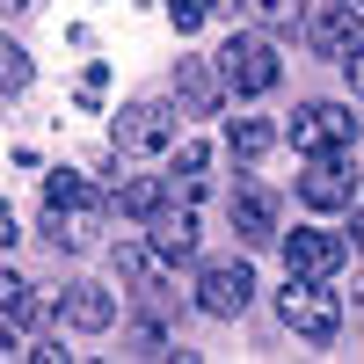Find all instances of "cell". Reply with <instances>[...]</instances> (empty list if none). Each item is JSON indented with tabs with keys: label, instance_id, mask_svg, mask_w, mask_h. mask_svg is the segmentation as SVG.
I'll list each match as a JSON object with an SVG mask.
<instances>
[{
	"label": "cell",
	"instance_id": "obj_25",
	"mask_svg": "<svg viewBox=\"0 0 364 364\" xmlns=\"http://www.w3.org/2000/svg\"><path fill=\"white\" fill-rule=\"evenodd\" d=\"M343 73H350V95H357V102H364V44H357V51H350V58H343Z\"/></svg>",
	"mask_w": 364,
	"mask_h": 364
},
{
	"label": "cell",
	"instance_id": "obj_29",
	"mask_svg": "<svg viewBox=\"0 0 364 364\" xmlns=\"http://www.w3.org/2000/svg\"><path fill=\"white\" fill-rule=\"evenodd\" d=\"M0 357H15V328H0Z\"/></svg>",
	"mask_w": 364,
	"mask_h": 364
},
{
	"label": "cell",
	"instance_id": "obj_30",
	"mask_svg": "<svg viewBox=\"0 0 364 364\" xmlns=\"http://www.w3.org/2000/svg\"><path fill=\"white\" fill-rule=\"evenodd\" d=\"M211 8H240V0H211Z\"/></svg>",
	"mask_w": 364,
	"mask_h": 364
},
{
	"label": "cell",
	"instance_id": "obj_2",
	"mask_svg": "<svg viewBox=\"0 0 364 364\" xmlns=\"http://www.w3.org/2000/svg\"><path fill=\"white\" fill-rule=\"evenodd\" d=\"M277 321L291 328V336H306V343H336L343 306H336V291H321L314 277H291V284L277 291Z\"/></svg>",
	"mask_w": 364,
	"mask_h": 364
},
{
	"label": "cell",
	"instance_id": "obj_8",
	"mask_svg": "<svg viewBox=\"0 0 364 364\" xmlns=\"http://www.w3.org/2000/svg\"><path fill=\"white\" fill-rule=\"evenodd\" d=\"M117 284L139 291L146 306H168V255L154 240H117Z\"/></svg>",
	"mask_w": 364,
	"mask_h": 364
},
{
	"label": "cell",
	"instance_id": "obj_27",
	"mask_svg": "<svg viewBox=\"0 0 364 364\" xmlns=\"http://www.w3.org/2000/svg\"><path fill=\"white\" fill-rule=\"evenodd\" d=\"M343 240H350V248H364V204H357V219H350V233H343Z\"/></svg>",
	"mask_w": 364,
	"mask_h": 364
},
{
	"label": "cell",
	"instance_id": "obj_22",
	"mask_svg": "<svg viewBox=\"0 0 364 364\" xmlns=\"http://www.w3.org/2000/svg\"><path fill=\"white\" fill-rule=\"evenodd\" d=\"M124 357H168V328L161 321H132L124 328Z\"/></svg>",
	"mask_w": 364,
	"mask_h": 364
},
{
	"label": "cell",
	"instance_id": "obj_26",
	"mask_svg": "<svg viewBox=\"0 0 364 364\" xmlns=\"http://www.w3.org/2000/svg\"><path fill=\"white\" fill-rule=\"evenodd\" d=\"M15 240H22V233H15V204L0 197V248H15Z\"/></svg>",
	"mask_w": 364,
	"mask_h": 364
},
{
	"label": "cell",
	"instance_id": "obj_7",
	"mask_svg": "<svg viewBox=\"0 0 364 364\" xmlns=\"http://www.w3.org/2000/svg\"><path fill=\"white\" fill-rule=\"evenodd\" d=\"M277 248H284V269L291 277H343V262H350V240L343 233H321V226H299V233H277Z\"/></svg>",
	"mask_w": 364,
	"mask_h": 364
},
{
	"label": "cell",
	"instance_id": "obj_9",
	"mask_svg": "<svg viewBox=\"0 0 364 364\" xmlns=\"http://www.w3.org/2000/svg\"><path fill=\"white\" fill-rule=\"evenodd\" d=\"M248 299H255L248 262H211L204 277H197V306H204L211 321H240V314H248Z\"/></svg>",
	"mask_w": 364,
	"mask_h": 364
},
{
	"label": "cell",
	"instance_id": "obj_15",
	"mask_svg": "<svg viewBox=\"0 0 364 364\" xmlns=\"http://www.w3.org/2000/svg\"><path fill=\"white\" fill-rule=\"evenodd\" d=\"M37 314H44L37 284H29L22 269H0V321H8V328H37Z\"/></svg>",
	"mask_w": 364,
	"mask_h": 364
},
{
	"label": "cell",
	"instance_id": "obj_6",
	"mask_svg": "<svg viewBox=\"0 0 364 364\" xmlns=\"http://www.w3.org/2000/svg\"><path fill=\"white\" fill-rule=\"evenodd\" d=\"M306 44L321 51V58H350L357 44H364V8L357 0H306Z\"/></svg>",
	"mask_w": 364,
	"mask_h": 364
},
{
	"label": "cell",
	"instance_id": "obj_14",
	"mask_svg": "<svg viewBox=\"0 0 364 364\" xmlns=\"http://www.w3.org/2000/svg\"><path fill=\"white\" fill-rule=\"evenodd\" d=\"M175 102L190 109V117H219L226 87H219V73H211L204 58H175Z\"/></svg>",
	"mask_w": 364,
	"mask_h": 364
},
{
	"label": "cell",
	"instance_id": "obj_28",
	"mask_svg": "<svg viewBox=\"0 0 364 364\" xmlns=\"http://www.w3.org/2000/svg\"><path fill=\"white\" fill-rule=\"evenodd\" d=\"M29 8H37V0H0V15H29Z\"/></svg>",
	"mask_w": 364,
	"mask_h": 364
},
{
	"label": "cell",
	"instance_id": "obj_24",
	"mask_svg": "<svg viewBox=\"0 0 364 364\" xmlns=\"http://www.w3.org/2000/svg\"><path fill=\"white\" fill-rule=\"evenodd\" d=\"M102 87H109V66L95 58V66L80 73V109H102Z\"/></svg>",
	"mask_w": 364,
	"mask_h": 364
},
{
	"label": "cell",
	"instance_id": "obj_13",
	"mask_svg": "<svg viewBox=\"0 0 364 364\" xmlns=\"http://www.w3.org/2000/svg\"><path fill=\"white\" fill-rule=\"evenodd\" d=\"M233 233L240 248H277V204H269V190H233Z\"/></svg>",
	"mask_w": 364,
	"mask_h": 364
},
{
	"label": "cell",
	"instance_id": "obj_20",
	"mask_svg": "<svg viewBox=\"0 0 364 364\" xmlns=\"http://www.w3.org/2000/svg\"><path fill=\"white\" fill-rule=\"evenodd\" d=\"M248 8L262 15L269 37H299V22H306V0H248Z\"/></svg>",
	"mask_w": 364,
	"mask_h": 364
},
{
	"label": "cell",
	"instance_id": "obj_17",
	"mask_svg": "<svg viewBox=\"0 0 364 364\" xmlns=\"http://www.w3.org/2000/svg\"><path fill=\"white\" fill-rule=\"evenodd\" d=\"M161 204H168V182H154V175L117 182V197H109V211H124V219H154Z\"/></svg>",
	"mask_w": 364,
	"mask_h": 364
},
{
	"label": "cell",
	"instance_id": "obj_4",
	"mask_svg": "<svg viewBox=\"0 0 364 364\" xmlns=\"http://www.w3.org/2000/svg\"><path fill=\"white\" fill-rule=\"evenodd\" d=\"M175 132H182V117H175V102H161V95H139V102H124L117 109V154H161V146H175Z\"/></svg>",
	"mask_w": 364,
	"mask_h": 364
},
{
	"label": "cell",
	"instance_id": "obj_3",
	"mask_svg": "<svg viewBox=\"0 0 364 364\" xmlns=\"http://www.w3.org/2000/svg\"><path fill=\"white\" fill-rule=\"evenodd\" d=\"M299 204L306 211H350L357 204L350 154H299Z\"/></svg>",
	"mask_w": 364,
	"mask_h": 364
},
{
	"label": "cell",
	"instance_id": "obj_18",
	"mask_svg": "<svg viewBox=\"0 0 364 364\" xmlns=\"http://www.w3.org/2000/svg\"><path fill=\"white\" fill-rule=\"evenodd\" d=\"M269 146H277V132H269L262 117H226V154L233 161H262Z\"/></svg>",
	"mask_w": 364,
	"mask_h": 364
},
{
	"label": "cell",
	"instance_id": "obj_1",
	"mask_svg": "<svg viewBox=\"0 0 364 364\" xmlns=\"http://www.w3.org/2000/svg\"><path fill=\"white\" fill-rule=\"evenodd\" d=\"M277 80H284V58H277V44H269V37L233 29V37L219 44V87H226V95L255 102V95H269Z\"/></svg>",
	"mask_w": 364,
	"mask_h": 364
},
{
	"label": "cell",
	"instance_id": "obj_16",
	"mask_svg": "<svg viewBox=\"0 0 364 364\" xmlns=\"http://www.w3.org/2000/svg\"><path fill=\"white\" fill-rule=\"evenodd\" d=\"M204 168H211V146H197V139H190V146H182V154H175V168H168V197L197 204V197H204V182H211Z\"/></svg>",
	"mask_w": 364,
	"mask_h": 364
},
{
	"label": "cell",
	"instance_id": "obj_31",
	"mask_svg": "<svg viewBox=\"0 0 364 364\" xmlns=\"http://www.w3.org/2000/svg\"><path fill=\"white\" fill-rule=\"evenodd\" d=\"M357 8H364V0H357Z\"/></svg>",
	"mask_w": 364,
	"mask_h": 364
},
{
	"label": "cell",
	"instance_id": "obj_10",
	"mask_svg": "<svg viewBox=\"0 0 364 364\" xmlns=\"http://www.w3.org/2000/svg\"><path fill=\"white\" fill-rule=\"evenodd\" d=\"M102 219H109V204L95 197V204H44V240L58 255H80L87 240L102 233Z\"/></svg>",
	"mask_w": 364,
	"mask_h": 364
},
{
	"label": "cell",
	"instance_id": "obj_21",
	"mask_svg": "<svg viewBox=\"0 0 364 364\" xmlns=\"http://www.w3.org/2000/svg\"><path fill=\"white\" fill-rule=\"evenodd\" d=\"M44 204H95V190H87V175H73V168H51L44 175Z\"/></svg>",
	"mask_w": 364,
	"mask_h": 364
},
{
	"label": "cell",
	"instance_id": "obj_5",
	"mask_svg": "<svg viewBox=\"0 0 364 364\" xmlns=\"http://www.w3.org/2000/svg\"><path fill=\"white\" fill-rule=\"evenodd\" d=\"M284 139L299 146V154H350L357 146V109L350 102H306L284 124Z\"/></svg>",
	"mask_w": 364,
	"mask_h": 364
},
{
	"label": "cell",
	"instance_id": "obj_23",
	"mask_svg": "<svg viewBox=\"0 0 364 364\" xmlns=\"http://www.w3.org/2000/svg\"><path fill=\"white\" fill-rule=\"evenodd\" d=\"M168 22H175V37H197L211 22V0H168Z\"/></svg>",
	"mask_w": 364,
	"mask_h": 364
},
{
	"label": "cell",
	"instance_id": "obj_19",
	"mask_svg": "<svg viewBox=\"0 0 364 364\" xmlns=\"http://www.w3.org/2000/svg\"><path fill=\"white\" fill-rule=\"evenodd\" d=\"M37 80V66H29V51L8 37V29H0V95H22V87Z\"/></svg>",
	"mask_w": 364,
	"mask_h": 364
},
{
	"label": "cell",
	"instance_id": "obj_12",
	"mask_svg": "<svg viewBox=\"0 0 364 364\" xmlns=\"http://www.w3.org/2000/svg\"><path fill=\"white\" fill-rule=\"evenodd\" d=\"M146 240H154V248H161L168 262H190V255H197V211L168 197V204L154 211V219H146Z\"/></svg>",
	"mask_w": 364,
	"mask_h": 364
},
{
	"label": "cell",
	"instance_id": "obj_11",
	"mask_svg": "<svg viewBox=\"0 0 364 364\" xmlns=\"http://www.w3.org/2000/svg\"><path fill=\"white\" fill-rule=\"evenodd\" d=\"M117 321V291L109 284H66V299H58V328H73V336H102V328Z\"/></svg>",
	"mask_w": 364,
	"mask_h": 364
}]
</instances>
